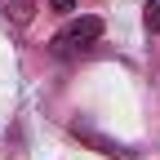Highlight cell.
I'll return each mask as SVG.
<instances>
[{
    "instance_id": "1",
    "label": "cell",
    "mask_w": 160,
    "mask_h": 160,
    "mask_svg": "<svg viewBox=\"0 0 160 160\" xmlns=\"http://www.w3.org/2000/svg\"><path fill=\"white\" fill-rule=\"evenodd\" d=\"M98 36H102V18L85 13V18H71V22L49 40V49H53V58H76V53H85L89 45H98Z\"/></svg>"
},
{
    "instance_id": "2",
    "label": "cell",
    "mask_w": 160,
    "mask_h": 160,
    "mask_svg": "<svg viewBox=\"0 0 160 160\" xmlns=\"http://www.w3.org/2000/svg\"><path fill=\"white\" fill-rule=\"evenodd\" d=\"M0 13H5L13 27H27L36 18V0H0Z\"/></svg>"
},
{
    "instance_id": "3",
    "label": "cell",
    "mask_w": 160,
    "mask_h": 160,
    "mask_svg": "<svg viewBox=\"0 0 160 160\" xmlns=\"http://www.w3.org/2000/svg\"><path fill=\"white\" fill-rule=\"evenodd\" d=\"M142 18H147V31H156V36H160V0H147Z\"/></svg>"
},
{
    "instance_id": "4",
    "label": "cell",
    "mask_w": 160,
    "mask_h": 160,
    "mask_svg": "<svg viewBox=\"0 0 160 160\" xmlns=\"http://www.w3.org/2000/svg\"><path fill=\"white\" fill-rule=\"evenodd\" d=\"M49 5H53L58 13H71V9H76V0H49Z\"/></svg>"
}]
</instances>
